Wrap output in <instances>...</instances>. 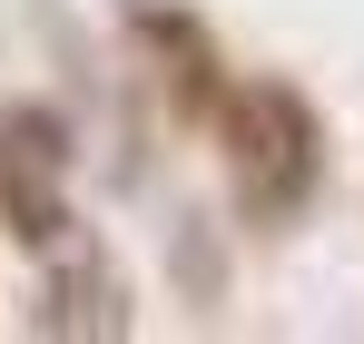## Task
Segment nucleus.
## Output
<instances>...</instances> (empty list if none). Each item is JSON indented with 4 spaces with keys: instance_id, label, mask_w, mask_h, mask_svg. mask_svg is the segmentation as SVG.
<instances>
[{
    "instance_id": "1",
    "label": "nucleus",
    "mask_w": 364,
    "mask_h": 344,
    "mask_svg": "<svg viewBox=\"0 0 364 344\" xmlns=\"http://www.w3.org/2000/svg\"><path fill=\"white\" fill-rule=\"evenodd\" d=\"M217 168H227V207L237 227L286 236L325 187V118L296 79H237L217 109Z\"/></svg>"
},
{
    "instance_id": "2",
    "label": "nucleus",
    "mask_w": 364,
    "mask_h": 344,
    "mask_svg": "<svg viewBox=\"0 0 364 344\" xmlns=\"http://www.w3.org/2000/svg\"><path fill=\"white\" fill-rule=\"evenodd\" d=\"M69 168H79V128L50 99H0V236L20 256H50L60 236H79Z\"/></svg>"
},
{
    "instance_id": "3",
    "label": "nucleus",
    "mask_w": 364,
    "mask_h": 344,
    "mask_svg": "<svg viewBox=\"0 0 364 344\" xmlns=\"http://www.w3.org/2000/svg\"><path fill=\"white\" fill-rule=\"evenodd\" d=\"M138 315H128V266L79 227L40 256V305H30V335L50 344H119Z\"/></svg>"
},
{
    "instance_id": "4",
    "label": "nucleus",
    "mask_w": 364,
    "mask_h": 344,
    "mask_svg": "<svg viewBox=\"0 0 364 344\" xmlns=\"http://www.w3.org/2000/svg\"><path fill=\"white\" fill-rule=\"evenodd\" d=\"M128 40H138L158 99H168L187 128H217V109H227L237 79H227V50H217V30H207L197 10H178V0H128Z\"/></svg>"
}]
</instances>
